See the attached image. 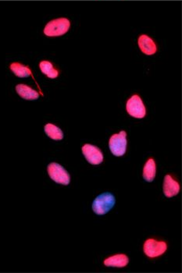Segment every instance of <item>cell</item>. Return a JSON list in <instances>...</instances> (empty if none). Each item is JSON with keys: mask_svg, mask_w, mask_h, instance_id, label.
<instances>
[{"mask_svg": "<svg viewBox=\"0 0 182 273\" xmlns=\"http://www.w3.org/2000/svg\"><path fill=\"white\" fill-rule=\"evenodd\" d=\"M71 28V22L67 18H60L50 21L46 25L44 34L49 37L64 36Z\"/></svg>", "mask_w": 182, "mask_h": 273, "instance_id": "6da1fadb", "label": "cell"}, {"mask_svg": "<svg viewBox=\"0 0 182 273\" xmlns=\"http://www.w3.org/2000/svg\"><path fill=\"white\" fill-rule=\"evenodd\" d=\"M115 203V197L111 193H103L94 200L92 210L96 215H105L113 208Z\"/></svg>", "mask_w": 182, "mask_h": 273, "instance_id": "7a4b0ae2", "label": "cell"}, {"mask_svg": "<svg viewBox=\"0 0 182 273\" xmlns=\"http://www.w3.org/2000/svg\"><path fill=\"white\" fill-rule=\"evenodd\" d=\"M127 134L125 131H120L119 134H113L110 139L109 147L112 153L115 156H122L127 149Z\"/></svg>", "mask_w": 182, "mask_h": 273, "instance_id": "3957f363", "label": "cell"}, {"mask_svg": "<svg viewBox=\"0 0 182 273\" xmlns=\"http://www.w3.org/2000/svg\"><path fill=\"white\" fill-rule=\"evenodd\" d=\"M48 173L50 178L54 180L56 183H60L63 185H68L71 182V177L68 172L60 166V164L53 162L48 166Z\"/></svg>", "mask_w": 182, "mask_h": 273, "instance_id": "277c9868", "label": "cell"}, {"mask_svg": "<svg viewBox=\"0 0 182 273\" xmlns=\"http://www.w3.org/2000/svg\"><path fill=\"white\" fill-rule=\"evenodd\" d=\"M127 111L130 116L134 118H143L146 114L145 106L138 95H133L132 97L127 101Z\"/></svg>", "mask_w": 182, "mask_h": 273, "instance_id": "5b68a950", "label": "cell"}, {"mask_svg": "<svg viewBox=\"0 0 182 273\" xmlns=\"http://www.w3.org/2000/svg\"><path fill=\"white\" fill-rule=\"evenodd\" d=\"M167 248L166 243L163 241H157L154 239H149L144 244V252L148 257H156L163 254Z\"/></svg>", "mask_w": 182, "mask_h": 273, "instance_id": "8992f818", "label": "cell"}, {"mask_svg": "<svg viewBox=\"0 0 182 273\" xmlns=\"http://www.w3.org/2000/svg\"><path fill=\"white\" fill-rule=\"evenodd\" d=\"M82 153L92 165H99L103 162V155L98 147L87 144L82 147Z\"/></svg>", "mask_w": 182, "mask_h": 273, "instance_id": "52a82bcc", "label": "cell"}, {"mask_svg": "<svg viewBox=\"0 0 182 273\" xmlns=\"http://www.w3.org/2000/svg\"><path fill=\"white\" fill-rule=\"evenodd\" d=\"M138 43L141 52L144 54L151 56V55L155 54L156 53V50H157L156 45L149 36H145V35L140 36L138 38Z\"/></svg>", "mask_w": 182, "mask_h": 273, "instance_id": "ba28073f", "label": "cell"}, {"mask_svg": "<svg viewBox=\"0 0 182 273\" xmlns=\"http://www.w3.org/2000/svg\"><path fill=\"white\" fill-rule=\"evenodd\" d=\"M180 190V185L177 181L172 178L170 175H166L163 181V193L167 197H172L177 195Z\"/></svg>", "mask_w": 182, "mask_h": 273, "instance_id": "9c48e42d", "label": "cell"}, {"mask_svg": "<svg viewBox=\"0 0 182 273\" xmlns=\"http://www.w3.org/2000/svg\"><path fill=\"white\" fill-rule=\"evenodd\" d=\"M17 93L26 100H36L39 99V94L30 87L25 85H18L16 86Z\"/></svg>", "mask_w": 182, "mask_h": 273, "instance_id": "30bf717a", "label": "cell"}, {"mask_svg": "<svg viewBox=\"0 0 182 273\" xmlns=\"http://www.w3.org/2000/svg\"><path fill=\"white\" fill-rule=\"evenodd\" d=\"M128 257L125 254H117L108 257L104 261V264L109 267H117V268H123L128 264Z\"/></svg>", "mask_w": 182, "mask_h": 273, "instance_id": "8fae6325", "label": "cell"}, {"mask_svg": "<svg viewBox=\"0 0 182 273\" xmlns=\"http://www.w3.org/2000/svg\"><path fill=\"white\" fill-rule=\"evenodd\" d=\"M156 166L155 161L152 159H149L145 164L143 169V178L145 181H153L156 176Z\"/></svg>", "mask_w": 182, "mask_h": 273, "instance_id": "7c38bea8", "label": "cell"}, {"mask_svg": "<svg viewBox=\"0 0 182 273\" xmlns=\"http://www.w3.org/2000/svg\"><path fill=\"white\" fill-rule=\"evenodd\" d=\"M45 132L48 137L55 141H60L64 138V133L61 131V129L52 124H46L45 126Z\"/></svg>", "mask_w": 182, "mask_h": 273, "instance_id": "4fadbf2b", "label": "cell"}, {"mask_svg": "<svg viewBox=\"0 0 182 273\" xmlns=\"http://www.w3.org/2000/svg\"><path fill=\"white\" fill-rule=\"evenodd\" d=\"M11 70L18 78H29L32 74V71L29 68L19 63H14L11 64Z\"/></svg>", "mask_w": 182, "mask_h": 273, "instance_id": "5bb4252c", "label": "cell"}, {"mask_svg": "<svg viewBox=\"0 0 182 273\" xmlns=\"http://www.w3.org/2000/svg\"><path fill=\"white\" fill-rule=\"evenodd\" d=\"M39 67H40L42 72L48 78L53 79V78H57L58 77V71L53 68V64L49 61H43L40 63Z\"/></svg>", "mask_w": 182, "mask_h": 273, "instance_id": "9a60e30c", "label": "cell"}]
</instances>
